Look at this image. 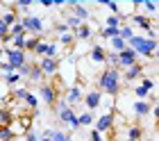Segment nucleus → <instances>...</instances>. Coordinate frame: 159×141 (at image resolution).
<instances>
[{"label":"nucleus","mask_w":159,"mask_h":141,"mask_svg":"<svg viewBox=\"0 0 159 141\" xmlns=\"http://www.w3.org/2000/svg\"><path fill=\"white\" fill-rule=\"evenodd\" d=\"M120 87H123V73L118 68H102L98 75V91L100 93H107L111 98H118L120 93Z\"/></svg>","instance_id":"1"},{"label":"nucleus","mask_w":159,"mask_h":141,"mask_svg":"<svg viewBox=\"0 0 159 141\" xmlns=\"http://www.w3.org/2000/svg\"><path fill=\"white\" fill-rule=\"evenodd\" d=\"M20 25L25 27V34H34V36H41L43 34V18L41 16H34V14H25V16H20Z\"/></svg>","instance_id":"2"},{"label":"nucleus","mask_w":159,"mask_h":141,"mask_svg":"<svg viewBox=\"0 0 159 141\" xmlns=\"http://www.w3.org/2000/svg\"><path fill=\"white\" fill-rule=\"evenodd\" d=\"M96 132H100V134H109V132L116 130V112H111V114H102V116H98V121H96V128H93Z\"/></svg>","instance_id":"3"},{"label":"nucleus","mask_w":159,"mask_h":141,"mask_svg":"<svg viewBox=\"0 0 159 141\" xmlns=\"http://www.w3.org/2000/svg\"><path fill=\"white\" fill-rule=\"evenodd\" d=\"M2 55L7 59V64L11 66L14 71H18L20 66H23L27 62V53H23V50H14V48H2Z\"/></svg>","instance_id":"4"},{"label":"nucleus","mask_w":159,"mask_h":141,"mask_svg":"<svg viewBox=\"0 0 159 141\" xmlns=\"http://www.w3.org/2000/svg\"><path fill=\"white\" fill-rule=\"evenodd\" d=\"M39 98L46 102L50 109H52L55 102L59 100V91H57V87L52 82H46V84H41V89H39Z\"/></svg>","instance_id":"5"},{"label":"nucleus","mask_w":159,"mask_h":141,"mask_svg":"<svg viewBox=\"0 0 159 141\" xmlns=\"http://www.w3.org/2000/svg\"><path fill=\"white\" fill-rule=\"evenodd\" d=\"M37 66L41 68V73H43V80H52L57 78V68H59V59H48V57H41L39 62H37Z\"/></svg>","instance_id":"6"},{"label":"nucleus","mask_w":159,"mask_h":141,"mask_svg":"<svg viewBox=\"0 0 159 141\" xmlns=\"http://www.w3.org/2000/svg\"><path fill=\"white\" fill-rule=\"evenodd\" d=\"M82 96H84V89H82V82H75L73 87L66 89V93H64V100H66L68 107H75L77 102H82Z\"/></svg>","instance_id":"7"},{"label":"nucleus","mask_w":159,"mask_h":141,"mask_svg":"<svg viewBox=\"0 0 159 141\" xmlns=\"http://www.w3.org/2000/svg\"><path fill=\"white\" fill-rule=\"evenodd\" d=\"M57 116H59V121H61V123H66L68 128H70V132L80 130L77 114H75V109H73V107H64V109H59V112H57Z\"/></svg>","instance_id":"8"},{"label":"nucleus","mask_w":159,"mask_h":141,"mask_svg":"<svg viewBox=\"0 0 159 141\" xmlns=\"http://www.w3.org/2000/svg\"><path fill=\"white\" fill-rule=\"evenodd\" d=\"M136 53V57H143V59H155V55H157V41H152V39H143V43L139 48L134 50Z\"/></svg>","instance_id":"9"},{"label":"nucleus","mask_w":159,"mask_h":141,"mask_svg":"<svg viewBox=\"0 0 159 141\" xmlns=\"http://www.w3.org/2000/svg\"><path fill=\"white\" fill-rule=\"evenodd\" d=\"M100 98H102V93H100L98 89H89V91L82 96V100H84V105H86V112L98 109L100 107Z\"/></svg>","instance_id":"10"},{"label":"nucleus","mask_w":159,"mask_h":141,"mask_svg":"<svg viewBox=\"0 0 159 141\" xmlns=\"http://www.w3.org/2000/svg\"><path fill=\"white\" fill-rule=\"evenodd\" d=\"M155 89V80L152 78H141V84L134 89V96H136V100H146L150 91Z\"/></svg>","instance_id":"11"},{"label":"nucleus","mask_w":159,"mask_h":141,"mask_svg":"<svg viewBox=\"0 0 159 141\" xmlns=\"http://www.w3.org/2000/svg\"><path fill=\"white\" fill-rule=\"evenodd\" d=\"M136 62H139V57H136V53L132 48H125L123 53H118V68H129V66H134Z\"/></svg>","instance_id":"12"},{"label":"nucleus","mask_w":159,"mask_h":141,"mask_svg":"<svg viewBox=\"0 0 159 141\" xmlns=\"http://www.w3.org/2000/svg\"><path fill=\"white\" fill-rule=\"evenodd\" d=\"M105 57H107V50L102 46H91L89 53H86V59L96 66H105Z\"/></svg>","instance_id":"13"},{"label":"nucleus","mask_w":159,"mask_h":141,"mask_svg":"<svg viewBox=\"0 0 159 141\" xmlns=\"http://www.w3.org/2000/svg\"><path fill=\"white\" fill-rule=\"evenodd\" d=\"M127 25L129 27H141L143 30V32H148V30H150V25H152V18H150V16H146V14H134V16H129L127 18Z\"/></svg>","instance_id":"14"},{"label":"nucleus","mask_w":159,"mask_h":141,"mask_svg":"<svg viewBox=\"0 0 159 141\" xmlns=\"http://www.w3.org/2000/svg\"><path fill=\"white\" fill-rule=\"evenodd\" d=\"M93 34H96V30H93V25H89V23H82V25L73 32L75 41H84V43H89V41L93 39Z\"/></svg>","instance_id":"15"},{"label":"nucleus","mask_w":159,"mask_h":141,"mask_svg":"<svg viewBox=\"0 0 159 141\" xmlns=\"http://www.w3.org/2000/svg\"><path fill=\"white\" fill-rule=\"evenodd\" d=\"M125 82H134V80H139L143 78V64L141 62H136L134 66H129V68H125Z\"/></svg>","instance_id":"16"},{"label":"nucleus","mask_w":159,"mask_h":141,"mask_svg":"<svg viewBox=\"0 0 159 141\" xmlns=\"http://www.w3.org/2000/svg\"><path fill=\"white\" fill-rule=\"evenodd\" d=\"M0 80H2V82L7 84V89L20 87V82H23V80H20V75H18L16 71H11V73H5V75H0Z\"/></svg>","instance_id":"17"},{"label":"nucleus","mask_w":159,"mask_h":141,"mask_svg":"<svg viewBox=\"0 0 159 141\" xmlns=\"http://www.w3.org/2000/svg\"><path fill=\"white\" fill-rule=\"evenodd\" d=\"M132 109H134V114L139 116V118H143V116H148V114H150V109H152V107H150V102H148V100H136L134 105H132Z\"/></svg>","instance_id":"18"},{"label":"nucleus","mask_w":159,"mask_h":141,"mask_svg":"<svg viewBox=\"0 0 159 141\" xmlns=\"http://www.w3.org/2000/svg\"><path fill=\"white\" fill-rule=\"evenodd\" d=\"M18 14L16 12H14V9H7V7H5V12H2V16H0V21H2V23L7 25V27H11L14 23H18Z\"/></svg>","instance_id":"19"},{"label":"nucleus","mask_w":159,"mask_h":141,"mask_svg":"<svg viewBox=\"0 0 159 141\" xmlns=\"http://www.w3.org/2000/svg\"><path fill=\"white\" fill-rule=\"evenodd\" d=\"M48 59H59L61 57V46L57 41H48V50H46Z\"/></svg>","instance_id":"20"},{"label":"nucleus","mask_w":159,"mask_h":141,"mask_svg":"<svg viewBox=\"0 0 159 141\" xmlns=\"http://www.w3.org/2000/svg\"><path fill=\"white\" fill-rule=\"evenodd\" d=\"M125 139H134V141H143V128H141V125H129V128H127V137Z\"/></svg>","instance_id":"21"},{"label":"nucleus","mask_w":159,"mask_h":141,"mask_svg":"<svg viewBox=\"0 0 159 141\" xmlns=\"http://www.w3.org/2000/svg\"><path fill=\"white\" fill-rule=\"evenodd\" d=\"M127 23V21L125 18H120V16H116V14H109V16H107L105 18V27H120V25H125Z\"/></svg>","instance_id":"22"},{"label":"nucleus","mask_w":159,"mask_h":141,"mask_svg":"<svg viewBox=\"0 0 159 141\" xmlns=\"http://www.w3.org/2000/svg\"><path fill=\"white\" fill-rule=\"evenodd\" d=\"M14 121V116H11V112L7 109L5 105H0V128H9V123Z\"/></svg>","instance_id":"23"},{"label":"nucleus","mask_w":159,"mask_h":141,"mask_svg":"<svg viewBox=\"0 0 159 141\" xmlns=\"http://www.w3.org/2000/svg\"><path fill=\"white\" fill-rule=\"evenodd\" d=\"M27 82H43V73L37 66V62H32V68H30V75H27Z\"/></svg>","instance_id":"24"},{"label":"nucleus","mask_w":159,"mask_h":141,"mask_svg":"<svg viewBox=\"0 0 159 141\" xmlns=\"http://www.w3.org/2000/svg\"><path fill=\"white\" fill-rule=\"evenodd\" d=\"M46 50H48V39H43V36H41L39 43H37L34 50H32V55H37V57L41 59V57H46Z\"/></svg>","instance_id":"25"},{"label":"nucleus","mask_w":159,"mask_h":141,"mask_svg":"<svg viewBox=\"0 0 159 141\" xmlns=\"http://www.w3.org/2000/svg\"><path fill=\"white\" fill-rule=\"evenodd\" d=\"M39 39H41V36H34V34H25V53H27V55H32V50H34V46L39 43Z\"/></svg>","instance_id":"26"},{"label":"nucleus","mask_w":159,"mask_h":141,"mask_svg":"<svg viewBox=\"0 0 159 141\" xmlns=\"http://www.w3.org/2000/svg\"><path fill=\"white\" fill-rule=\"evenodd\" d=\"M109 43H111V53H123V50L127 48V43L120 39V36H114V39H109Z\"/></svg>","instance_id":"27"},{"label":"nucleus","mask_w":159,"mask_h":141,"mask_svg":"<svg viewBox=\"0 0 159 141\" xmlns=\"http://www.w3.org/2000/svg\"><path fill=\"white\" fill-rule=\"evenodd\" d=\"M77 123H80V128L91 125V123H93V112H82V114H77Z\"/></svg>","instance_id":"28"},{"label":"nucleus","mask_w":159,"mask_h":141,"mask_svg":"<svg viewBox=\"0 0 159 141\" xmlns=\"http://www.w3.org/2000/svg\"><path fill=\"white\" fill-rule=\"evenodd\" d=\"M50 141H73V139H70V134H66L64 130H52Z\"/></svg>","instance_id":"29"},{"label":"nucleus","mask_w":159,"mask_h":141,"mask_svg":"<svg viewBox=\"0 0 159 141\" xmlns=\"http://www.w3.org/2000/svg\"><path fill=\"white\" fill-rule=\"evenodd\" d=\"M9 36H11V39H14V36H25V27L20 25V21L9 27Z\"/></svg>","instance_id":"30"},{"label":"nucleus","mask_w":159,"mask_h":141,"mask_svg":"<svg viewBox=\"0 0 159 141\" xmlns=\"http://www.w3.org/2000/svg\"><path fill=\"white\" fill-rule=\"evenodd\" d=\"M30 68H32V62H30V55H27V62H25V64L16 71L18 75H20V80H27V75H30Z\"/></svg>","instance_id":"31"},{"label":"nucleus","mask_w":159,"mask_h":141,"mask_svg":"<svg viewBox=\"0 0 159 141\" xmlns=\"http://www.w3.org/2000/svg\"><path fill=\"white\" fill-rule=\"evenodd\" d=\"M100 36L102 39H114V36H118V30L116 27H102L100 30Z\"/></svg>","instance_id":"32"},{"label":"nucleus","mask_w":159,"mask_h":141,"mask_svg":"<svg viewBox=\"0 0 159 141\" xmlns=\"http://www.w3.org/2000/svg\"><path fill=\"white\" fill-rule=\"evenodd\" d=\"M16 137H14V132L9 128H0V141H14Z\"/></svg>","instance_id":"33"},{"label":"nucleus","mask_w":159,"mask_h":141,"mask_svg":"<svg viewBox=\"0 0 159 141\" xmlns=\"http://www.w3.org/2000/svg\"><path fill=\"white\" fill-rule=\"evenodd\" d=\"M107 9H111V14H116L118 16V2H111V0H107V2H102Z\"/></svg>","instance_id":"34"},{"label":"nucleus","mask_w":159,"mask_h":141,"mask_svg":"<svg viewBox=\"0 0 159 141\" xmlns=\"http://www.w3.org/2000/svg\"><path fill=\"white\" fill-rule=\"evenodd\" d=\"M102 139H105V137L100 134V132H96V130H91V132H89V141H102Z\"/></svg>","instance_id":"35"},{"label":"nucleus","mask_w":159,"mask_h":141,"mask_svg":"<svg viewBox=\"0 0 159 141\" xmlns=\"http://www.w3.org/2000/svg\"><path fill=\"white\" fill-rule=\"evenodd\" d=\"M55 32H57V34H66V32H68V27L64 25V23H57V25H55Z\"/></svg>","instance_id":"36"},{"label":"nucleus","mask_w":159,"mask_h":141,"mask_svg":"<svg viewBox=\"0 0 159 141\" xmlns=\"http://www.w3.org/2000/svg\"><path fill=\"white\" fill-rule=\"evenodd\" d=\"M102 141H114V139H111V137H105V139H102Z\"/></svg>","instance_id":"37"},{"label":"nucleus","mask_w":159,"mask_h":141,"mask_svg":"<svg viewBox=\"0 0 159 141\" xmlns=\"http://www.w3.org/2000/svg\"><path fill=\"white\" fill-rule=\"evenodd\" d=\"M0 57H2V46H0Z\"/></svg>","instance_id":"38"},{"label":"nucleus","mask_w":159,"mask_h":141,"mask_svg":"<svg viewBox=\"0 0 159 141\" xmlns=\"http://www.w3.org/2000/svg\"><path fill=\"white\" fill-rule=\"evenodd\" d=\"M125 141H134V139H125Z\"/></svg>","instance_id":"39"}]
</instances>
